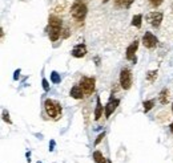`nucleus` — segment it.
Instances as JSON below:
<instances>
[{"label":"nucleus","instance_id":"14","mask_svg":"<svg viewBox=\"0 0 173 163\" xmlns=\"http://www.w3.org/2000/svg\"><path fill=\"white\" fill-rule=\"evenodd\" d=\"M158 101L161 105H166L169 102V90L168 89H163L160 91V96H158Z\"/></svg>","mask_w":173,"mask_h":163},{"label":"nucleus","instance_id":"19","mask_svg":"<svg viewBox=\"0 0 173 163\" xmlns=\"http://www.w3.org/2000/svg\"><path fill=\"white\" fill-rule=\"evenodd\" d=\"M51 81H52L53 84H60V82H61V77H60V74L53 70V72L51 73Z\"/></svg>","mask_w":173,"mask_h":163},{"label":"nucleus","instance_id":"23","mask_svg":"<svg viewBox=\"0 0 173 163\" xmlns=\"http://www.w3.org/2000/svg\"><path fill=\"white\" fill-rule=\"evenodd\" d=\"M104 137H105V133H104V131H103V133H100V134H99V135H97V138H96V141H95V146H97L99 143H100V142L104 139Z\"/></svg>","mask_w":173,"mask_h":163},{"label":"nucleus","instance_id":"32","mask_svg":"<svg viewBox=\"0 0 173 163\" xmlns=\"http://www.w3.org/2000/svg\"><path fill=\"white\" fill-rule=\"evenodd\" d=\"M103 1H104V3H108V1H109V0H103Z\"/></svg>","mask_w":173,"mask_h":163},{"label":"nucleus","instance_id":"16","mask_svg":"<svg viewBox=\"0 0 173 163\" xmlns=\"http://www.w3.org/2000/svg\"><path fill=\"white\" fill-rule=\"evenodd\" d=\"M130 24L133 25V27H136V28H141V24H143V15H135L132 18V23Z\"/></svg>","mask_w":173,"mask_h":163},{"label":"nucleus","instance_id":"34","mask_svg":"<svg viewBox=\"0 0 173 163\" xmlns=\"http://www.w3.org/2000/svg\"><path fill=\"white\" fill-rule=\"evenodd\" d=\"M108 163H110V161H108Z\"/></svg>","mask_w":173,"mask_h":163},{"label":"nucleus","instance_id":"2","mask_svg":"<svg viewBox=\"0 0 173 163\" xmlns=\"http://www.w3.org/2000/svg\"><path fill=\"white\" fill-rule=\"evenodd\" d=\"M87 5L84 4L81 0H76L75 3L72 4V7H71V15H72V18L76 20V21L79 23H83V20L85 19L87 16Z\"/></svg>","mask_w":173,"mask_h":163},{"label":"nucleus","instance_id":"9","mask_svg":"<svg viewBox=\"0 0 173 163\" xmlns=\"http://www.w3.org/2000/svg\"><path fill=\"white\" fill-rule=\"evenodd\" d=\"M71 54H72L73 57H76V58H81V57H84L87 54V47L84 44L75 45L73 49L71 50Z\"/></svg>","mask_w":173,"mask_h":163},{"label":"nucleus","instance_id":"7","mask_svg":"<svg viewBox=\"0 0 173 163\" xmlns=\"http://www.w3.org/2000/svg\"><path fill=\"white\" fill-rule=\"evenodd\" d=\"M119 105H120V99L110 97L108 104H107L105 107H104V115H105V118H109V117L112 115V113L116 110V109H117Z\"/></svg>","mask_w":173,"mask_h":163},{"label":"nucleus","instance_id":"30","mask_svg":"<svg viewBox=\"0 0 173 163\" xmlns=\"http://www.w3.org/2000/svg\"><path fill=\"white\" fill-rule=\"evenodd\" d=\"M0 35H1V40H3V39H4V31H3V28L0 29Z\"/></svg>","mask_w":173,"mask_h":163},{"label":"nucleus","instance_id":"33","mask_svg":"<svg viewBox=\"0 0 173 163\" xmlns=\"http://www.w3.org/2000/svg\"><path fill=\"white\" fill-rule=\"evenodd\" d=\"M172 111H173V104H172Z\"/></svg>","mask_w":173,"mask_h":163},{"label":"nucleus","instance_id":"26","mask_svg":"<svg viewBox=\"0 0 173 163\" xmlns=\"http://www.w3.org/2000/svg\"><path fill=\"white\" fill-rule=\"evenodd\" d=\"M20 72H21L20 69L15 70V73H13V80H15V81H18V80H19V77H20Z\"/></svg>","mask_w":173,"mask_h":163},{"label":"nucleus","instance_id":"25","mask_svg":"<svg viewBox=\"0 0 173 163\" xmlns=\"http://www.w3.org/2000/svg\"><path fill=\"white\" fill-rule=\"evenodd\" d=\"M71 32H69V28H64L63 29V33H61V36H63V39H67V37H69Z\"/></svg>","mask_w":173,"mask_h":163},{"label":"nucleus","instance_id":"11","mask_svg":"<svg viewBox=\"0 0 173 163\" xmlns=\"http://www.w3.org/2000/svg\"><path fill=\"white\" fill-rule=\"evenodd\" d=\"M84 94L85 93H84V90L81 89L80 85H73L72 89H71V91H69V96L75 99H81L84 97Z\"/></svg>","mask_w":173,"mask_h":163},{"label":"nucleus","instance_id":"1","mask_svg":"<svg viewBox=\"0 0 173 163\" xmlns=\"http://www.w3.org/2000/svg\"><path fill=\"white\" fill-rule=\"evenodd\" d=\"M44 110H45V113H47V115L49 117V118H52L53 121L60 119V117H61V105L59 104L57 101L51 99V98H47L44 101Z\"/></svg>","mask_w":173,"mask_h":163},{"label":"nucleus","instance_id":"20","mask_svg":"<svg viewBox=\"0 0 173 163\" xmlns=\"http://www.w3.org/2000/svg\"><path fill=\"white\" fill-rule=\"evenodd\" d=\"M3 121L4 122H7L8 125H12V121H11V118H10V113H8L7 110H3Z\"/></svg>","mask_w":173,"mask_h":163},{"label":"nucleus","instance_id":"3","mask_svg":"<svg viewBox=\"0 0 173 163\" xmlns=\"http://www.w3.org/2000/svg\"><path fill=\"white\" fill-rule=\"evenodd\" d=\"M95 78L93 77H85L83 76L80 78V86L81 89L84 90V93H85V96H92L93 93H95Z\"/></svg>","mask_w":173,"mask_h":163},{"label":"nucleus","instance_id":"4","mask_svg":"<svg viewBox=\"0 0 173 163\" xmlns=\"http://www.w3.org/2000/svg\"><path fill=\"white\" fill-rule=\"evenodd\" d=\"M132 82H133V77H132V72L128 68H124L121 69L120 72V86L123 88L124 90H128L132 86Z\"/></svg>","mask_w":173,"mask_h":163},{"label":"nucleus","instance_id":"29","mask_svg":"<svg viewBox=\"0 0 173 163\" xmlns=\"http://www.w3.org/2000/svg\"><path fill=\"white\" fill-rule=\"evenodd\" d=\"M95 61H96V65H100V58H99V57H96Z\"/></svg>","mask_w":173,"mask_h":163},{"label":"nucleus","instance_id":"12","mask_svg":"<svg viewBox=\"0 0 173 163\" xmlns=\"http://www.w3.org/2000/svg\"><path fill=\"white\" fill-rule=\"evenodd\" d=\"M61 33H63V29H57V28H48V36H49L51 41H57L60 39Z\"/></svg>","mask_w":173,"mask_h":163},{"label":"nucleus","instance_id":"21","mask_svg":"<svg viewBox=\"0 0 173 163\" xmlns=\"http://www.w3.org/2000/svg\"><path fill=\"white\" fill-rule=\"evenodd\" d=\"M127 3H128V0H115V5H116L117 8L127 5Z\"/></svg>","mask_w":173,"mask_h":163},{"label":"nucleus","instance_id":"27","mask_svg":"<svg viewBox=\"0 0 173 163\" xmlns=\"http://www.w3.org/2000/svg\"><path fill=\"white\" fill-rule=\"evenodd\" d=\"M53 147H55V141H51V146H49V151H53Z\"/></svg>","mask_w":173,"mask_h":163},{"label":"nucleus","instance_id":"22","mask_svg":"<svg viewBox=\"0 0 173 163\" xmlns=\"http://www.w3.org/2000/svg\"><path fill=\"white\" fill-rule=\"evenodd\" d=\"M149 1H151V5L153 8H157V7H160V5L163 4L164 0H149Z\"/></svg>","mask_w":173,"mask_h":163},{"label":"nucleus","instance_id":"5","mask_svg":"<svg viewBox=\"0 0 173 163\" xmlns=\"http://www.w3.org/2000/svg\"><path fill=\"white\" fill-rule=\"evenodd\" d=\"M163 18H164L163 12L155 11V12H149L148 15L145 16V20L152 25L153 28H158L160 24H161V21H163Z\"/></svg>","mask_w":173,"mask_h":163},{"label":"nucleus","instance_id":"35","mask_svg":"<svg viewBox=\"0 0 173 163\" xmlns=\"http://www.w3.org/2000/svg\"><path fill=\"white\" fill-rule=\"evenodd\" d=\"M172 10H173V5H172Z\"/></svg>","mask_w":173,"mask_h":163},{"label":"nucleus","instance_id":"18","mask_svg":"<svg viewBox=\"0 0 173 163\" xmlns=\"http://www.w3.org/2000/svg\"><path fill=\"white\" fill-rule=\"evenodd\" d=\"M157 74H158L157 70H149V72L146 73V81H148L149 84L155 82L156 78H157Z\"/></svg>","mask_w":173,"mask_h":163},{"label":"nucleus","instance_id":"15","mask_svg":"<svg viewBox=\"0 0 173 163\" xmlns=\"http://www.w3.org/2000/svg\"><path fill=\"white\" fill-rule=\"evenodd\" d=\"M93 161H95L96 163H108L105 156H104L103 154H101L100 151H97V150L93 153Z\"/></svg>","mask_w":173,"mask_h":163},{"label":"nucleus","instance_id":"8","mask_svg":"<svg viewBox=\"0 0 173 163\" xmlns=\"http://www.w3.org/2000/svg\"><path fill=\"white\" fill-rule=\"evenodd\" d=\"M137 48H138V40H135L132 44L127 48V52H125V57L127 60L132 61L133 64H136L137 58H136V52H137Z\"/></svg>","mask_w":173,"mask_h":163},{"label":"nucleus","instance_id":"13","mask_svg":"<svg viewBox=\"0 0 173 163\" xmlns=\"http://www.w3.org/2000/svg\"><path fill=\"white\" fill-rule=\"evenodd\" d=\"M103 117V105H101L100 97L96 98V109H95V119L99 121V119Z\"/></svg>","mask_w":173,"mask_h":163},{"label":"nucleus","instance_id":"31","mask_svg":"<svg viewBox=\"0 0 173 163\" xmlns=\"http://www.w3.org/2000/svg\"><path fill=\"white\" fill-rule=\"evenodd\" d=\"M169 127H171V133L173 134V124H171V126H169Z\"/></svg>","mask_w":173,"mask_h":163},{"label":"nucleus","instance_id":"17","mask_svg":"<svg viewBox=\"0 0 173 163\" xmlns=\"http://www.w3.org/2000/svg\"><path fill=\"white\" fill-rule=\"evenodd\" d=\"M153 106H155V99H148V101L143 102V107H144V113H148L151 111Z\"/></svg>","mask_w":173,"mask_h":163},{"label":"nucleus","instance_id":"6","mask_svg":"<svg viewBox=\"0 0 173 163\" xmlns=\"http://www.w3.org/2000/svg\"><path fill=\"white\" fill-rule=\"evenodd\" d=\"M158 44V40L157 37L153 35L152 32H145L143 36V45L146 48V49H153L156 48Z\"/></svg>","mask_w":173,"mask_h":163},{"label":"nucleus","instance_id":"24","mask_svg":"<svg viewBox=\"0 0 173 163\" xmlns=\"http://www.w3.org/2000/svg\"><path fill=\"white\" fill-rule=\"evenodd\" d=\"M41 85H43V89H44V91H49V82H48L45 78L41 80Z\"/></svg>","mask_w":173,"mask_h":163},{"label":"nucleus","instance_id":"10","mask_svg":"<svg viewBox=\"0 0 173 163\" xmlns=\"http://www.w3.org/2000/svg\"><path fill=\"white\" fill-rule=\"evenodd\" d=\"M48 25L49 28H57V29H63V20L56 15H51L48 19Z\"/></svg>","mask_w":173,"mask_h":163},{"label":"nucleus","instance_id":"28","mask_svg":"<svg viewBox=\"0 0 173 163\" xmlns=\"http://www.w3.org/2000/svg\"><path fill=\"white\" fill-rule=\"evenodd\" d=\"M135 1V0H128V3H127V5H125V8H129L130 5H132V3Z\"/></svg>","mask_w":173,"mask_h":163}]
</instances>
